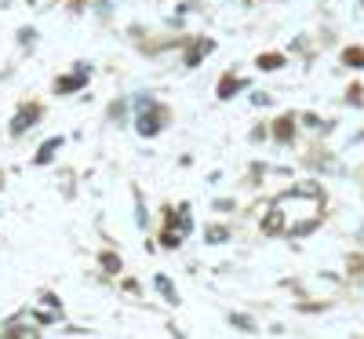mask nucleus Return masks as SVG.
Instances as JSON below:
<instances>
[{
    "instance_id": "nucleus-1",
    "label": "nucleus",
    "mask_w": 364,
    "mask_h": 339,
    "mask_svg": "<svg viewBox=\"0 0 364 339\" xmlns=\"http://www.w3.org/2000/svg\"><path fill=\"white\" fill-rule=\"evenodd\" d=\"M157 128H161V120H157V110H146V113L139 117V132H142V135H154Z\"/></svg>"
},
{
    "instance_id": "nucleus-2",
    "label": "nucleus",
    "mask_w": 364,
    "mask_h": 339,
    "mask_svg": "<svg viewBox=\"0 0 364 339\" xmlns=\"http://www.w3.org/2000/svg\"><path fill=\"white\" fill-rule=\"evenodd\" d=\"M33 120H37V110H33V106H26V110H22V117L11 125V132H15V135H18V132H26L29 125H33Z\"/></svg>"
},
{
    "instance_id": "nucleus-3",
    "label": "nucleus",
    "mask_w": 364,
    "mask_h": 339,
    "mask_svg": "<svg viewBox=\"0 0 364 339\" xmlns=\"http://www.w3.org/2000/svg\"><path fill=\"white\" fill-rule=\"evenodd\" d=\"M58 142H63V139H51V146H44V150H41V153H37V161H41V165H44V161H51V157H55V150H58Z\"/></svg>"
},
{
    "instance_id": "nucleus-4",
    "label": "nucleus",
    "mask_w": 364,
    "mask_h": 339,
    "mask_svg": "<svg viewBox=\"0 0 364 339\" xmlns=\"http://www.w3.org/2000/svg\"><path fill=\"white\" fill-rule=\"evenodd\" d=\"M84 84V73H77V77H66L63 84H58V91H73V88H80Z\"/></svg>"
}]
</instances>
